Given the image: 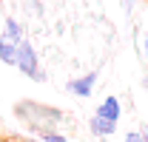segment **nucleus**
Returning a JSON list of instances; mask_svg holds the SVG:
<instances>
[{
	"instance_id": "obj_7",
	"label": "nucleus",
	"mask_w": 148,
	"mask_h": 142,
	"mask_svg": "<svg viewBox=\"0 0 148 142\" xmlns=\"http://www.w3.org/2000/svg\"><path fill=\"white\" fill-rule=\"evenodd\" d=\"M40 139L43 142H69L63 134H57V131H40Z\"/></svg>"
},
{
	"instance_id": "obj_4",
	"label": "nucleus",
	"mask_w": 148,
	"mask_h": 142,
	"mask_svg": "<svg viewBox=\"0 0 148 142\" xmlns=\"http://www.w3.org/2000/svg\"><path fill=\"white\" fill-rule=\"evenodd\" d=\"M88 131H91L97 139H111V134L117 131V122H108V119L91 117V119H88Z\"/></svg>"
},
{
	"instance_id": "obj_9",
	"label": "nucleus",
	"mask_w": 148,
	"mask_h": 142,
	"mask_svg": "<svg viewBox=\"0 0 148 142\" xmlns=\"http://www.w3.org/2000/svg\"><path fill=\"white\" fill-rule=\"evenodd\" d=\"M123 6H125V12H131L134 9V0H123Z\"/></svg>"
},
{
	"instance_id": "obj_8",
	"label": "nucleus",
	"mask_w": 148,
	"mask_h": 142,
	"mask_svg": "<svg viewBox=\"0 0 148 142\" xmlns=\"http://www.w3.org/2000/svg\"><path fill=\"white\" fill-rule=\"evenodd\" d=\"M125 142H145V137L140 131H131V134H125Z\"/></svg>"
},
{
	"instance_id": "obj_11",
	"label": "nucleus",
	"mask_w": 148,
	"mask_h": 142,
	"mask_svg": "<svg viewBox=\"0 0 148 142\" xmlns=\"http://www.w3.org/2000/svg\"><path fill=\"white\" fill-rule=\"evenodd\" d=\"M143 85H145V88H148V77H143Z\"/></svg>"
},
{
	"instance_id": "obj_10",
	"label": "nucleus",
	"mask_w": 148,
	"mask_h": 142,
	"mask_svg": "<svg viewBox=\"0 0 148 142\" xmlns=\"http://www.w3.org/2000/svg\"><path fill=\"white\" fill-rule=\"evenodd\" d=\"M140 134H143V137H145V142H148V125H143V128H140Z\"/></svg>"
},
{
	"instance_id": "obj_5",
	"label": "nucleus",
	"mask_w": 148,
	"mask_h": 142,
	"mask_svg": "<svg viewBox=\"0 0 148 142\" xmlns=\"http://www.w3.org/2000/svg\"><path fill=\"white\" fill-rule=\"evenodd\" d=\"M3 37H6L9 43L17 46L20 40H23V26H20L14 17H6V23H3Z\"/></svg>"
},
{
	"instance_id": "obj_12",
	"label": "nucleus",
	"mask_w": 148,
	"mask_h": 142,
	"mask_svg": "<svg viewBox=\"0 0 148 142\" xmlns=\"http://www.w3.org/2000/svg\"><path fill=\"white\" fill-rule=\"evenodd\" d=\"M145 54H148V40H145Z\"/></svg>"
},
{
	"instance_id": "obj_6",
	"label": "nucleus",
	"mask_w": 148,
	"mask_h": 142,
	"mask_svg": "<svg viewBox=\"0 0 148 142\" xmlns=\"http://www.w3.org/2000/svg\"><path fill=\"white\" fill-rule=\"evenodd\" d=\"M14 60H17V46H14V43H9L6 37L0 34V63H6V66H12V68H14Z\"/></svg>"
},
{
	"instance_id": "obj_3",
	"label": "nucleus",
	"mask_w": 148,
	"mask_h": 142,
	"mask_svg": "<svg viewBox=\"0 0 148 142\" xmlns=\"http://www.w3.org/2000/svg\"><path fill=\"white\" fill-rule=\"evenodd\" d=\"M120 114H123L120 100H117V97H106V100L97 105V114H94V117H100V119H108V122H120Z\"/></svg>"
},
{
	"instance_id": "obj_1",
	"label": "nucleus",
	"mask_w": 148,
	"mask_h": 142,
	"mask_svg": "<svg viewBox=\"0 0 148 142\" xmlns=\"http://www.w3.org/2000/svg\"><path fill=\"white\" fill-rule=\"evenodd\" d=\"M14 68H20L23 77H29V80H34V83H46V71L40 68V57H37V51H34V43H29V40H20L17 43Z\"/></svg>"
},
{
	"instance_id": "obj_2",
	"label": "nucleus",
	"mask_w": 148,
	"mask_h": 142,
	"mask_svg": "<svg viewBox=\"0 0 148 142\" xmlns=\"http://www.w3.org/2000/svg\"><path fill=\"white\" fill-rule=\"evenodd\" d=\"M97 80H100V74H97V71H88V74H83V77L69 80V83H66V91L74 94V97H83V100H86V97H91V94H94Z\"/></svg>"
}]
</instances>
